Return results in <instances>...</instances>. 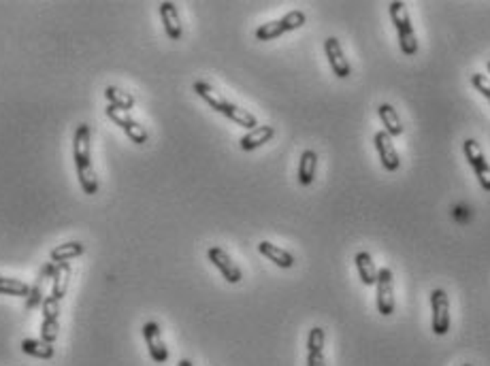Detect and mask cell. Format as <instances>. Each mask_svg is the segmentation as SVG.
<instances>
[{"instance_id":"1","label":"cell","mask_w":490,"mask_h":366,"mask_svg":"<svg viewBox=\"0 0 490 366\" xmlns=\"http://www.w3.org/2000/svg\"><path fill=\"white\" fill-rule=\"evenodd\" d=\"M192 90L215 111V113H220V115H224V118H228L230 122H234L237 126H241V128H248V132L250 130H254V128H258V120H256V115L254 113H250L248 109H241V107H237V105H232L230 101H226L215 88H211L207 81H194V86H192Z\"/></svg>"},{"instance_id":"2","label":"cell","mask_w":490,"mask_h":366,"mask_svg":"<svg viewBox=\"0 0 490 366\" xmlns=\"http://www.w3.org/2000/svg\"><path fill=\"white\" fill-rule=\"evenodd\" d=\"M73 158H75V168H77V177H79L84 194L94 196L98 192V179H96L92 160H90V126L88 124H79L75 130Z\"/></svg>"},{"instance_id":"3","label":"cell","mask_w":490,"mask_h":366,"mask_svg":"<svg viewBox=\"0 0 490 366\" xmlns=\"http://www.w3.org/2000/svg\"><path fill=\"white\" fill-rule=\"evenodd\" d=\"M388 13H390V20L394 24V30H397V37H399V47L405 56H416L418 54V39H416V33H414V26H411V18L407 13V7L405 3H390L388 5Z\"/></svg>"},{"instance_id":"4","label":"cell","mask_w":490,"mask_h":366,"mask_svg":"<svg viewBox=\"0 0 490 366\" xmlns=\"http://www.w3.org/2000/svg\"><path fill=\"white\" fill-rule=\"evenodd\" d=\"M305 22H307V16L303 11H290V13H286L284 18H280L275 22H267V24L258 26L256 28V39L258 41H275L286 33L303 28Z\"/></svg>"},{"instance_id":"5","label":"cell","mask_w":490,"mask_h":366,"mask_svg":"<svg viewBox=\"0 0 490 366\" xmlns=\"http://www.w3.org/2000/svg\"><path fill=\"white\" fill-rule=\"evenodd\" d=\"M462 154H465L469 166L473 168V173H475V177H477V181L482 185V190L490 192V164H488V160H486L479 143L475 139H467L462 143Z\"/></svg>"},{"instance_id":"6","label":"cell","mask_w":490,"mask_h":366,"mask_svg":"<svg viewBox=\"0 0 490 366\" xmlns=\"http://www.w3.org/2000/svg\"><path fill=\"white\" fill-rule=\"evenodd\" d=\"M431 328L437 336H445L450 332V298L443 287L431 292Z\"/></svg>"},{"instance_id":"7","label":"cell","mask_w":490,"mask_h":366,"mask_svg":"<svg viewBox=\"0 0 490 366\" xmlns=\"http://www.w3.org/2000/svg\"><path fill=\"white\" fill-rule=\"evenodd\" d=\"M375 290H377V313L384 315V317H390L397 309L394 304V275L390 268H380L377 270V283H375Z\"/></svg>"},{"instance_id":"8","label":"cell","mask_w":490,"mask_h":366,"mask_svg":"<svg viewBox=\"0 0 490 366\" xmlns=\"http://www.w3.org/2000/svg\"><path fill=\"white\" fill-rule=\"evenodd\" d=\"M105 111H107V118H109L115 126H120V128L124 130V135H126L135 145L147 143V130H145L137 120H132L128 111H124V109H120V107H113V105H109Z\"/></svg>"},{"instance_id":"9","label":"cell","mask_w":490,"mask_h":366,"mask_svg":"<svg viewBox=\"0 0 490 366\" xmlns=\"http://www.w3.org/2000/svg\"><path fill=\"white\" fill-rule=\"evenodd\" d=\"M43 324H41V341L54 345V341L60 334V300L54 296H47L43 300Z\"/></svg>"},{"instance_id":"10","label":"cell","mask_w":490,"mask_h":366,"mask_svg":"<svg viewBox=\"0 0 490 366\" xmlns=\"http://www.w3.org/2000/svg\"><path fill=\"white\" fill-rule=\"evenodd\" d=\"M373 145H375V151L380 156L382 166L388 173H397L399 166H401V158H399V151H397V147L392 143V137H388L384 130H380V132L373 135Z\"/></svg>"},{"instance_id":"11","label":"cell","mask_w":490,"mask_h":366,"mask_svg":"<svg viewBox=\"0 0 490 366\" xmlns=\"http://www.w3.org/2000/svg\"><path fill=\"white\" fill-rule=\"evenodd\" d=\"M207 258H209V262L222 273V277H224L228 283H239V281L243 279L241 268L232 262V258H230L222 247H217V245L209 247V249H207Z\"/></svg>"},{"instance_id":"12","label":"cell","mask_w":490,"mask_h":366,"mask_svg":"<svg viewBox=\"0 0 490 366\" xmlns=\"http://www.w3.org/2000/svg\"><path fill=\"white\" fill-rule=\"evenodd\" d=\"M324 54H326V58H329V64H331L335 77L348 79V77L352 75V67H350V62H348V58H346V54H343L341 43H339L337 37H329V39L324 41Z\"/></svg>"},{"instance_id":"13","label":"cell","mask_w":490,"mask_h":366,"mask_svg":"<svg viewBox=\"0 0 490 366\" xmlns=\"http://www.w3.org/2000/svg\"><path fill=\"white\" fill-rule=\"evenodd\" d=\"M143 338L147 343V351H149L152 360L158 364H164L169 360V349L162 341V332H160V326L156 321L143 324Z\"/></svg>"},{"instance_id":"14","label":"cell","mask_w":490,"mask_h":366,"mask_svg":"<svg viewBox=\"0 0 490 366\" xmlns=\"http://www.w3.org/2000/svg\"><path fill=\"white\" fill-rule=\"evenodd\" d=\"M160 18H162L166 37L171 41H179L183 35V28H181V20H179V11H177L175 3H162L160 5Z\"/></svg>"},{"instance_id":"15","label":"cell","mask_w":490,"mask_h":366,"mask_svg":"<svg viewBox=\"0 0 490 366\" xmlns=\"http://www.w3.org/2000/svg\"><path fill=\"white\" fill-rule=\"evenodd\" d=\"M275 137V128L273 126H258L254 130H250L248 135H243L239 139V147L243 151H254L258 147H263L265 143H269Z\"/></svg>"},{"instance_id":"16","label":"cell","mask_w":490,"mask_h":366,"mask_svg":"<svg viewBox=\"0 0 490 366\" xmlns=\"http://www.w3.org/2000/svg\"><path fill=\"white\" fill-rule=\"evenodd\" d=\"M377 115H380V122H382V126H384V132L388 135V137H401L403 135V122H401V118H399V113H397V109L392 107V105H388V103H384V105H380L377 107Z\"/></svg>"},{"instance_id":"17","label":"cell","mask_w":490,"mask_h":366,"mask_svg":"<svg viewBox=\"0 0 490 366\" xmlns=\"http://www.w3.org/2000/svg\"><path fill=\"white\" fill-rule=\"evenodd\" d=\"M258 251L267 260H271L275 266H280V268H292L295 266V256L290 251H286L284 247H278V245H273L269 241H261L258 243Z\"/></svg>"},{"instance_id":"18","label":"cell","mask_w":490,"mask_h":366,"mask_svg":"<svg viewBox=\"0 0 490 366\" xmlns=\"http://www.w3.org/2000/svg\"><path fill=\"white\" fill-rule=\"evenodd\" d=\"M354 264H356V270H358V279L365 285H375L377 283V268H375V262H373L369 251H358L354 256Z\"/></svg>"},{"instance_id":"19","label":"cell","mask_w":490,"mask_h":366,"mask_svg":"<svg viewBox=\"0 0 490 366\" xmlns=\"http://www.w3.org/2000/svg\"><path fill=\"white\" fill-rule=\"evenodd\" d=\"M316 168H318V154L314 149H305L299 160V183L301 185H312L316 179Z\"/></svg>"},{"instance_id":"20","label":"cell","mask_w":490,"mask_h":366,"mask_svg":"<svg viewBox=\"0 0 490 366\" xmlns=\"http://www.w3.org/2000/svg\"><path fill=\"white\" fill-rule=\"evenodd\" d=\"M69 281H71V264L69 262L56 264L54 275H52V296L58 298V300H62L67 296Z\"/></svg>"},{"instance_id":"21","label":"cell","mask_w":490,"mask_h":366,"mask_svg":"<svg viewBox=\"0 0 490 366\" xmlns=\"http://www.w3.org/2000/svg\"><path fill=\"white\" fill-rule=\"evenodd\" d=\"M54 268H56L54 264H47V266L41 268V273H39L35 285L30 287V294H28V300H26V311H33V309H37L39 304H43V300H45V296H43V283H45V279H47L50 275H54Z\"/></svg>"},{"instance_id":"22","label":"cell","mask_w":490,"mask_h":366,"mask_svg":"<svg viewBox=\"0 0 490 366\" xmlns=\"http://www.w3.org/2000/svg\"><path fill=\"white\" fill-rule=\"evenodd\" d=\"M84 249H86V245H84L81 241H69V243L56 245V247L50 251V258H52V262L62 264V262H67V260H71V258L81 256Z\"/></svg>"},{"instance_id":"23","label":"cell","mask_w":490,"mask_h":366,"mask_svg":"<svg viewBox=\"0 0 490 366\" xmlns=\"http://www.w3.org/2000/svg\"><path fill=\"white\" fill-rule=\"evenodd\" d=\"M22 351L28 353V355L41 358V360H52L56 355L54 345H50L45 341H37V338H24L22 341Z\"/></svg>"},{"instance_id":"24","label":"cell","mask_w":490,"mask_h":366,"mask_svg":"<svg viewBox=\"0 0 490 366\" xmlns=\"http://www.w3.org/2000/svg\"><path fill=\"white\" fill-rule=\"evenodd\" d=\"M105 96H107L109 105L120 107V109H124V111H128V109H132V107H135V98H132L128 92H122L120 88L107 86V88H105Z\"/></svg>"},{"instance_id":"25","label":"cell","mask_w":490,"mask_h":366,"mask_svg":"<svg viewBox=\"0 0 490 366\" xmlns=\"http://www.w3.org/2000/svg\"><path fill=\"white\" fill-rule=\"evenodd\" d=\"M0 294L7 296H28L30 285L20 281V279H9V277H0Z\"/></svg>"},{"instance_id":"26","label":"cell","mask_w":490,"mask_h":366,"mask_svg":"<svg viewBox=\"0 0 490 366\" xmlns=\"http://www.w3.org/2000/svg\"><path fill=\"white\" fill-rule=\"evenodd\" d=\"M326 343V332L320 326H314L307 334V351H324Z\"/></svg>"},{"instance_id":"27","label":"cell","mask_w":490,"mask_h":366,"mask_svg":"<svg viewBox=\"0 0 490 366\" xmlns=\"http://www.w3.org/2000/svg\"><path fill=\"white\" fill-rule=\"evenodd\" d=\"M471 86L490 103V79L486 75H479V73H473L471 75Z\"/></svg>"},{"instance_id":"28","label":"cell","mask_w":490,"mask_h":366,"mask_svg":"<svg viewBox=\"0 0 490 366\" xmlns=\"http://www.w3.org/2000/svg\"><path fill=\"white\" fill-rule=\"evenodd\" d=\"M307 366H326L324 351H307Z\"/></svg>"},{"instance_id":"29","label":"cell","mask_w":490,"mask_h":366,"mask_svg":"<svg viewBox=\"0 0 490 366\" xmlns=\"http://www.w3.org/2000/svg\"><path fill=\"white\" fill-rule=\"evenodd\" d=\"M177 366H194V364H192V362H190V360H188V358H181V360H179V364H177Z\"/></svg>"},{"instance_id":"30","label":"cell","mask_w":490,"mask_h":366,"mask_svg":"<svg viewBox=\"0 0 490 366\" xmlns=\"http://www.w3.org/2000/svg\"><path fill=\"white\" fill-rule=\"evenodd\" d=\"M486 71H488V75H490V60L486 62Z\"/></svg>"},{"instance_id":"31","label":"cell","mask_w":490,"mask_h":366,"mask_svg":"<svg viewBox=\"0 0 490 366\" xmlns=\"http://www.w3.org/2000/svg\"><path fill=\"white\" fill-rule=\"evenodd\" d=\"M460 366H473V364H460Z\"/></svg>"}]
</instances>
